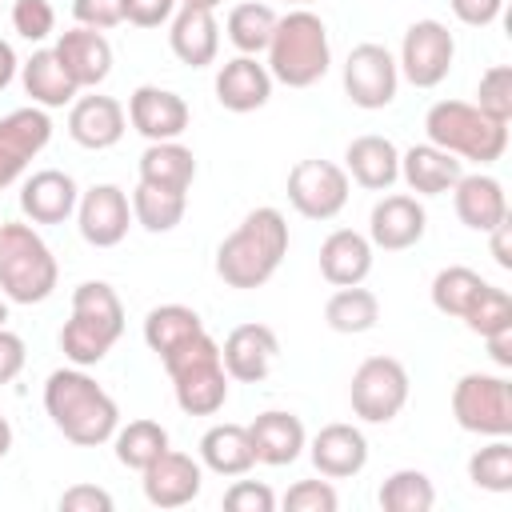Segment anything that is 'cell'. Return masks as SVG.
<instances>
[{"label":"cell","mask_w":512,"mask_h":512,"mask_svg":"<svg viewBox=\"0 0 512 512\" xmlns=\"http://www.w3.org/2000/svg\"><path fill=\"white\" fill-rule=\"evenodd\" d=\"M284 256H288V220L280 208L260 204L220 240L216 276L236 292H252L276 276Z\"/></svg>","instance_id":"7a4b0ae2"},{"label":"cell","mask_w":512,"mask_h":512,"mask_svg":"<svg viewBox=\"0 0 512 512\" xmlns=\"http://www.w3.org/2000/svg\"><path fill=\"white\" fill-rule=\"evenodd\" d=\"M464 324H468V332H476L480 340H484L488 332H496V328H508V324H512V300H508V292L496 288V284H484L480 296L472 300V308L464 312Z\"/></svg>","instance_id":"60d3db41"},{"label":"cell","mask_w":512,"mask_h":512,"mask_svg":"<svg viewBox=\"0 0 512 512\" xmlns=\"http://www.w3.org/2000/svg\"><path fill=\"white\" fill-rule=\"evenodd\" d=\"M284 4H296V8H308L312 0H284Z\"/></svg>","instance_id":"680465c9"},{"label":"cell","mask_w":512,"mask_h":512,"mask_svg":"<svg viewBox=\"0 0 512 512\" xmlns=\"http://www.w3.org/2000/svg\"><path fill=\"white\" fill-rule=\"evenodd\" d=\"M424 232H428V212L408 192H388L368 212V240H372V248L404 252V248L420 244Z\"/></svg>","instance_id":"e0dca14e"},{"label":"cell","mask_w":512,"mask_h":512,"mask_svg":"<svg viewBox=\"0 0 512 512\" xmlns=\"http://www.w3.org/2000/svg\"><path fill=\"white\" fill-rule=\"evenodd\" d=\"M460 176H464V160H456L436 144H412L408 152H400V180L416 196H444Z\"/></svg>","instance_id":"f1b7e54d"},{"label":"cell","mask_w":512,"mask_h":512,"mask_svg":"<svg viewBox=\"0 0 512 512\" xmlns=\"http://www.w3.org/2000/svg\"><path fill=\"white\" fill-rule=\"evenodd\" d=\"M448 4H452V16L468 28H488L504 12V0H448Z\"/></svg>","instance_id":"681fc988"},{"label":"cell","mask_w":512,"mask_h":512,"mask_svg":"<svg viewBox=\"0 0 512 512\" xmlns=\"http://www.w3.org/2000/svg\"><path fill=\"white\" fill-rule=\"evenodd\" d=\"M272 72H268V64H260L256 56H232V60H224L220 64V72H216V100H220V108H228V112H256V108H264L268 100H272Z\"/></svg>","instance_id":"603a6c76"},{"label":"cell","mask_w":512,"mask_h":512,"mask_svg":"<svg viewBox=\"0 0 512 512\" xmlns=\"http://www.w3.org/2000/svg\"><path fill=\"white\" fill-rule=\"evenodd\" d=\"M76 228L92 248H116L132 228V200L120 184H92L76 200Z\"/></svg>","instance_id":"5bb4252c"},{"label":"cell","mask_w":512,"mask_h":512,"mask_svg":"<svg viewBox=\"0 0 512 512\" xmlns=\"http://www.w3.org/2000/svg\"><path fill=\"white\" fill-rule=\"evenodd\" d=\"M44 412L52 420V428L76 444V448H96L108 444L120 428V408L116 400L96 384V376H88V368H56L44 380Z\"/></svg>","instance_id":"6da1fadb"},{"label":"cell","mask_w":512,"mask_h":512,"mask_svg":"<svg viewBox=\"0 0 512 512\" xmlns=\"http://www.w3.org/2000/svg\"><path fill=\"white\" fill-rule=\"evenodd\" d=\"M248 440H252L256 464L284 468V464L300 460V452H304V444H308V432H304V424H300L296 412L268 408V412H260V416L248 424Z\"/></svg>","instance_id":"cb8c5ba5"},{"label":"cell","mask_w":512,"mask_h":512,"mask_svg":"<svg viewBox=\"0 0 512 512\" xmlns=\"http://www.w3.org/2000/svg\"><path fill=\"white\" fill-rule=\"evenodd\" d=\"M200 464L216 476H244L252 464H256V452H252V440H248V424H212L204 436H200Z\"/></svg>","instance_id":"4dcf8cb0"},{"label":"cell","mask_w":512,"mask_h":512,"mask_svg":"<svg viewBox=\"0 0 512 512\" xmlns=\"http://www.w3.org/2000/svg\"><path fill=\"white\" fill-rule=\"evenodd\" d=\"M80 188L64 168H40L20 184V212L28 224H64L76 212Z\"/></svg>","instance_id":"7402d4cb"},{"label":"cell","mask_w":512,"mask_h":512,"mask_svg":"<svg viewBox=\"0 0 512 512\" xmlns=\"http://www.w3.org/2000/svg\"><path fill=\"white\" fill-rule=\"evenodd\" d=\"M12 28L28 44H40L56 32V8L48 0H12Z\"/></svg>","instance_id":"7bdbcfd3"},{"label":"cell","mask_w":512,"mask_h":512,"mask_svg":"<svg viewBox=\"0 0 512 512\" xmlns=\"http://www.w3.org/2000/svg\"><path fill=\"white\" fill-rule=\"evenodd\" d=\"M60 512H112V496L96 484H72L60 492Z\"/></svg>","instance_id":"7dc6e473"},{"label":"cell","mask_w":512,"mask_h":512,"mask_svg":"<svg viewBox=\"0 0 512 512\" xmlns=\"http://www.w3.org/2000/svg\"><path fill=\"white\" fill-rule=\"evenodd\" d=\"M276 356H280L276 332H272L268 324H256V320H252V324H236V328L224 336V344H220L224 372H228V380H236V384H260V380L272 372Z\"/></svg>","instance_id":"ac0fdd59"},{"label":"cell","mask_w":512,"mask_h":512,"mask_svg":"<svg viewBox=\"0 0 512 512\" xmlns=\"http://www.w3.org/2000/svg\"><path fill=\"white\" fill-rule=\"evenodd\" d=\"M344 172L368 192H388L400 180V148L388 136L364 132L344 148Z\"/></svg>","instance_id":"4316f807"},{"label":"cell","mask_w":512,"mask_h":512,"mask_svg":"<svg viewBox=\"0 0 512 512\" xmlns=\"http://www.w3.org/2000/svg\"><path fill=\"white\" fill-rule=\"evenodd\" d=\"M56 280L60 264L44 236L24 220H0V296L8 304H44Z\"/></svg>","instance_id":"5b68a950"},{"label":"cell","mask_w":512,"mask_h":512,"mask_svg":"<svg viewBox=\"0 0 512 512\" xmlns=\"http://www.w3.org/2000/svg\"><path fill=\"white\" fill-rule=\"evenodd\" d=\"M484 344H488V356H492L500 368H512V324H508V328L488 332V336H484Z\"/></svg>","instance_id":"816d5d0a"},{"label":"cell","mask_w":512,"mask_h":512,"mask_svg":"<svg viewBox=\"0 0 512 512\" xmlns=\"http://www.w3.org/2000/svg\"><path fill=\"white\" fill-rule=\"evenodd\" d=\"M268 72L272 80L288 88H312L332 68V44L328 24L312 8H292L276 16L272 40H268Z\"/></svg>","instance_id":"277c9868"},{"label":"cell","mask_w":512,"mask_h":512,"mask_svg":"<svg viewBox=\"0 0 512 512\" xmlns=\"http://www.w3.org/2000/svg\"><path fill=\"white\" fill-rule=\"evenodd\" d=\"M72 16L80 28L108 32V28L124 24V0H72Z\"/></svg>","instance_id":"bcb514c9"},{"label":"cell","mask_w":512,"mask_h":512,"mask_svg":"<svg viewBox=\"0 0 512 512\" xmlns=\"http://www.w3.org/2000/svg\"><path fill=\"white\" fill-rule=\"evenodd\" d=\"M112 448H116V460H120L124 468L144 472V468H148V464L168 448V428H164L160 420H148V416L128 420V424H120V428H116Z\"/></svg>","instance_id":"e575fe53"},{"label":"cell","mask_w":512,"mask_h":512,"mask_svg":"<svg viewBox=\"0 0 512 512\" xmlns=\"http://www.w3.org/2000/svg\"><path fill=\"white\" fill-rule=\"evenodd\" d=\"M124 336V304L108 280H84L72 288V312L56 336L60 352L76 368L100 364Z\"/></svg>","instance_id":"3957f363"},{"label":"cell","mask_w":512,"mask_h":512,"mask_svg":"<svg viewBox=\"0 0 512 512\" xmlns=\"http://www.w3.org/2000/svg\"><path fill=\"white\" fill-rule=\"evenodd\" d=\"M400 92V68H396V56L376 44V40H364L348 52L344 60V96L364 108V112H376V108H388Z\"/></svg>","instance_id":"7c38bea8"},{"label":"cell","mask_w":512,"mask_h":512,"mask_svg":"<svg viewBox=\"0 0 512 512\" xmlns=\"http://www.w3.org/2000/svg\"><path fill=\"white\" fill-rule=\"evenodd\" d=\"M144 500L152 508H184L200 496L204 488V464L192 460L188 452H176V448H164L144 472Z\"/></svg>","instance_id":"9a60e30c"},{"label":"cell","mask_w":512,"mask_h":512,"mask_svg":"<svg viewBox=\"0 0 512 512\" xmlns=\"http://www.w3.org/2000/svg\"><path fill=\"white\" fill-rule=\"evenodd\" d=\"M4 320H8V300L0 296V324H4Z\"/></svg>","instance_id":"6f0895ef"},{"label":"cell","mask_w":512,"mask_h":512,"mask_svg":"<svg viewBox=\"0 0 512 512\" xmlns=\"http://www.w3.org/2000/svg\"><path fill=\"white\" fill-rule=\"evenodd\" d=\"M16 68H20V60H16V48L8 44V40H0V92L16 80Z\"/></svg>","instance_id":"db71d44e"},{"label":"cell","mask_w":512,"mask_h":512,"mask_svg":"<svg viewBox=\"0 0 512 512\" xmlns=\"http://www.w3.org/2000/svg\"><path fill=\"white\" fill-rule=\"evenodd\" d=\"M488 280L476 272V268H468V264H448V268H440L436 276H432V308L440 312V316H452V320H464V312L472 308V300L480 296V288H484Z\"/></svg>","instance_id":"8d00e7d4"},{"label":"cell","mask_w":512,"mask_h":512,"mask_svg":"<svg viewBox=\"0 0 512 512\" xmlns=\"http://www.w3.org/2000/svg\"><path fill=\"white\" fill-rule=\"evenodd\" d=\"M128 132V112L116 96H76L68 108V136L88 148V152H104L112 144H120Z\"/></svg>","instance_id":"d6986e66"},{"label":"cell","mask_w":512,"mask_h":512,"mask_svg":"<svg viewBox=\"0 0 512 512\" xmlns=\"http://www.w3.org/2000/svg\"><path fill=\"white\" fill-rule=\"evenodd\" d=\"M12 452V424H8V416L0 412V460Z\"/></svg>","instance_id":"11a10c76"},{"label":"cell","mask_w":512,"mask_h":512,"mask_svg":"<svg viewBox=\"0 0 512 512\" xmlns=\"http://www.w3.org/2000/svg\"><path fill=\"white\" fill-rule=\"evenodd\" d=\"M52 140V120L48 108L28 104V108H12L8 116H0V188L16 184L28 164L48 148Z\"/></svg>","instance_id":"4fadbf2b"},{"label":"cell","mask_w":512,"mask_h":512,"mask_svg":"<svg viewBox=\"0 0 512 512\" xmlns=\"http://www.w3.org/2000/svg\"><path fill=\"white\" fill-rule=\"evenodd\" d=\"M24 360H28V348L24 340L0 324V384H12L20 372H24Z\"/></svg>","instance_id":"f907efd6"},{"label":"cell","mask_w":512,"mask_h":512,"mask_svg":"<svg viewBox=\"0 0 512 512\" xmlns=\"http://www.w3.org/2000/svg\"><path fill=\"white\" fill-rule=\"evenodd\" d=\"M376 500L384 512H428L436 504V488L420 468H396L392 476H384Z\"/></svg>","instance_id":"f35d334b"},{"label":"cell","mask_w":512,"mask_h":512,"mask_svg":"<svg viewBox=\"0 0 512 512\" xmlns=\"http://www.w3.org/2000/svg\"><path fill=\"white\" fill-rule=\"evenodd\" d=\"M424 132H428V144L452 152L456 160H472L480 168L496 164L508 148V124L484 116L468 100H436L424 112Z\"/></svg>","instance_id":"8992f818"},{"label":"cell","mask_w":512,"mask_h":512,"mask_svg":"<svg viewBox=\"0 0 512 512\" xmlns=\"http://www.w3.org/2000/svg\"><path fill=\"white\" fill-rule=\"evenodd\" d=\"M204 332V320L196 308L188 304H156L148 316H144V344L164 360L168 352H176L180 344H188L192 336Z\"/></svg>","instance_id":"d6a6232c"},{"label":"cell","mask_w":512,"mask_h":512,"mask_svg":"<svg viewBox=\"0 0 512 512\" xmlns=\"http://www.w3.org/2000/svg\"><path fill=\"white\" fill-rule=\"evenodd\" d=\"M476 108L500 124L512 120V68L508 64H492L480 72V84H476Z\"/></svg>","instance_id":"b9f144b4"},{"label":"cell","mask_w":512,"mask_h":512,"mask_svg":"<svg viewBox=\"0 0 512 512\" xmlns=\"http://www.w3.org/2000/svg\"><path fill=\"white\" fill-rule=\"evenodd\" d=\"M308 456H312V468L328 480H348V476H360L364 464H368V436L356 428V424H324L308 444Z\"/></svg>","instance_id":"ffe728a7"},{"label":"cell","mask_w":512,"mask_h":512,"mask_svg":"<svg viewBox=\"0 0 512 512\" xmlns=\"http://www.w3.org/2000/svg\"><path fill=\"white\" fill-rule=\"evenodd\" d=\"M284 508L288 512H336L340 508V496L328 484V476L324 480H296L284 492Z\"/></svg>","instance_id":"ee69618b"},{"label":"cell","mask_w":512,"mask_h":512,"mask_svg":"<svg viewBox=\"0 0 512 512\" xmlns=\"http://www.w3.org/2000/svg\"><path fill=\"white\" fill-rule=\"evenodd\" d=\"M372 240L356 228H336L324 236L320 244V276L332 288H348V284H364L372 272Z\"/></svg>","instance_id":"83f0119b"},{"label":"cell","mask_w":512,"mask_h":512,"mask_svg":"<svg viewBox=\"0 0 512 512\" xmlns=\"http://www.w3.org/2000/svg\"><path fill=\"white\" fill-rule=\"evenodd\" d=\"M272 28H276V12L264 0L236 4L228 12V24H224V32H228V40H232V48L240 56H260L268 48V40H272Z\"/></svg>","instance_id":"74e56055"},{"label":"cell","mask_w":512,"mask_h":512,"mask_svg":"<svg viewBox=\"0 0 512 512\" xmlns=\"http://www.w3.org/2000/svg\"><path fill=\"white\" fill-rule=\"evenodd\" d=\"M176 4H184V8H208V12H216L224 0H176Z\"/></svg>","instance_id":"9f6ffc18"},{"label":"cell","mask_w":512,"mask_h":512,"mask_svg":"<svg viewBox=\"0 0 512 512\" xmlns=\"http://www.w3.org/2000/svg\"><path fill=\"white\" fill-rule=\"evenodd\" d=\"M176 8V0H124V20L136 28H160L172 20Z\"/></svg>","instance_id":"c3c4849f"},{"label":"cell","mask_w":512,"mask_h":512,"mask_svg":"<svg viewBox=\"0 0 512 512\" xmlns=\"http://www.w3.org/2000/svg\"><path fill=\"white\" fill-rule=\"evenodd\" d=\"M352 192V180L344 164L332 160H296L288 168V204L304 220H332L344 212Z\"/></svg>","instance_id":"8fae6325"},{"label":"cell","mask_w":512,"mask_h":512,"mask_svg":"<svg viewBox=\"0 0 512 512\" xmlns=\"http://www.w3.org/2000/svg\"><path fill=\"white\" fill-rule=\"evenodd\" d=\"M508 232H512V224H508V220H500V224L488 232V236H492V256H496V264H500L504 272L512 268V244H508Z\"/></svg>","instance_id":"f5cc1de1"},{"label":"cell","mask_w":512,"mask_h":512,"mask_svg":"<svg viewBox=\"0 0 512 512\" xmlns=\"http://www.w3.org/2000/svg\"><path fill=\"white\" fill-rule=\"evenodd\" d=\"M224 508L228 512H272L276 508V492L260 480H236L224 492Z\"/></svg>","instance_id":"f6af8a7d"},{"label":"cell","mask_w":512,"mask_h":512,"mask_svg":"<svg viewBox=\"0 0 512 512\" xmlns=\"http://www.w3.org/2000/svg\"><path fill=\"white\" fill-rule=\"evenodd\" d=\"M408 368L396 356H368L356 364L348 384V404L364 424H388L408 404Z\"/></svg>","instance_id":"9c48e42d"},{"label":"cell","mask_w":512,"mask_h":512,"mask_svg":"<svg viewBox=\"0 0 512 512\" xmlns=\"http://www.w3.org/2000/svg\"><path fill=\"white\" fill-rule=\"evenodd\" d=\"M196 180V156L180 140H152L140 152V184L168 188V192H188Z\"/></svg>","instance_id":"f546056e"},{"label":"cell","mask_w":512,"mask_h":512,"mask_svg":"<svg viewBox=\"0 0 512 512\" xmlns=\"http://www.w3.org/2000/svg\"><path fill=\"white\" fill-rule=\"evenodd\" d=\"M52 52H56V60L64 64V72L72 76V84L80 92L84 88H100L108 80V72H112V44L96 28H80L76 24V28L60 32Z\"/></svg>","instance_id":"44dd1931"},{"label":"cell","mask_w":512,"mask_h":512,"mask_svg":"<svg viewBox=\"0 0 512 512\" xmlns=\"http://www.w3.org/2000/svg\"><path fill=\"white\" fill-rule=\"evenodd\" d=\"M20 84L32 96V104H40V108H64L80 96V88L72 84V76L64 72V64L56 60L52 48H36L20 64Z\"/></svg>","instance_id":"1f68e13d"},{"label":"cell","mask_w":512,"mask_h":512,"mask_svg":"<svg viewBox=\"0 0 512 512\" xmlns=\"http://www.w3.org/2000/svg\"><path fill=\"white\" fill-rule=\"evenodd\" d=\"M128 124L152 144V140H180L192 112H188V100L172 88H160V84H140L132 96H128Z\"/></svg>","instance_id":"2e32d148"},{"label":"cell","mask_w":512,"mask_h":512,"mask_svg":"<svg viewBox=\"0 0 512 512\" xmlns=\"http://www.w3.org/2000/svg\"><path fill=\"white\" fill-rule=\"evenodd\" d=\"M452 208L464 228L472 232H492L500 220H508V196L504 184L488 172H464L452 184Z\"/></svg>","instance_id":"d4e9b609"},{"label":"cell","mask_w":512,"mask_h":512,"mask_svg":"<svg viewBox=\"0 0 512 512\" xmlns=\"http://www.w3.org/2000/svg\"><path fill=\"white\" fill-rule=\"evenodd\" d=\"M452 416L472 436H512V384L496 372H464L452 384Z\"/></svg>","instance_id":"ba28073f"},{"label":"cell","mask_w":512,"mask_h":512,"mask_svg":"<svg viewBox=\"0 0 512 512\" xmlns=\"http://www.w3.org/2000/svg\"><path fill=\"white\" fill-rule=\"evenodd\" d=\"M380 320V300L376 292L360 288V284H348V288H336L324 304V324L340 336H360V332H372Z\"/></svg>","instance_id":"836d02e7"},{"label":"cell","mask_w":512,"mask_h":512,"mask_svg":"<svg viewBox=\"0 0 512 512\" xmlns=\"http://www.w3.org/2000/svg\"><path fill=\"white\" fill-rule=\"evenodd\" d=\"M456 60V36L448 32V24L440 20H412L404 40H400V56L396 68L412 88H436L444 84V76L452 72Z\"/></svg>","instance_id":"30bf717a"},{"label":"cell","mask_w":512,"mask_h":512,"mask_svg":"<svg viewBox=\"0 0 512 512\" xmlns=\"http://www.w3.org/2000/svg\"><path fill=\"white\" fill-rule=\"evenodd\" d=\"M164 372L172 380V396L180 404V412L188 416H216L228 400V372L220 360V344L208 336V328L200 336H192L188 344H180L176 352H168Z\"/></svg>","instance_id":"52a82bcc"},{"label":"cell","mask_w":512,"mask_h":512,"mask_svg":"<svg viewBox=\"0 0 512 512\" xmlns=\"http://www.w3.org/2000/svg\"><path fill=\"white\" fill-rule=\"evenodd\" d=\"M468 480L484 492H512V444H508V436H488V444L468 456Z\"/></svg>","instance_id":"ab89813d"},{"label":"cell","mask_w":512,"mask_h":512,"mask_svg":"<svg viewBox=\"0 0 512 512\" xmlns=\"http://www.w3.org/2000/svg\"><path fill=\"white\" fill-rule=\"evenodd\" d=\"M168 48L188 68H208L220 52V24L208 8H176L168 20Z\"/></svg>","instance_id":"484cf974"},{"label":"cell","mask_w":512,"mask_h":512,"mask_svg":"<svg viewBox=\"0 0 512 512\" xmlns=\"http://www.w3.org/2000/svg\"><path fill=\"white\" fill-rule=\"evenodd\" d=\"M184 208H188V192H168V188H152V184L132 188V220L152 236L172 232L184 220Z\"/></svg>","instance_id":"d590c367"}]
</instances>
